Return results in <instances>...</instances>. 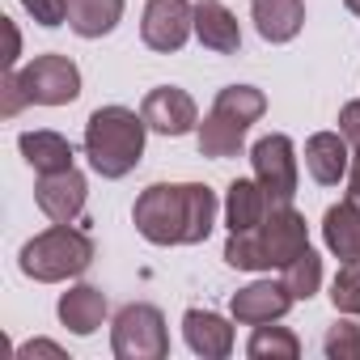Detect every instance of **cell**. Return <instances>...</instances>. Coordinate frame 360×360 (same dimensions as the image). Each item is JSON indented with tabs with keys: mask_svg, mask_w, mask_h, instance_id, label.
I'll use <instances>...</instances> for the list:
<instances>
[{
	"mask_svg": "<svg viewBox=\"0 0 360 360\" xmlns=\"http://www.w3.org/2000/svg\"><path fill=\"white\" fill-rule=\"evenodd\" d=\"M131 221L153 246H200L217 225V191L204 183H153L140 191Z\"/></svg>",
	"mask_w": 360,
	"mask_h": 360,
	"instance_id": "6da1fadb",
	"label": "cell"
},
{
	"mask_svg": "<svg viewBox=\"0 0 360 360\" xmlns=\"http://www.w3.org/2000/svg\"><path fill=\"white\" fill-rule=\"evenodd\" d=\"M301 250H309L305 217L292 204H280V208H271L263 217L259 229L229 233L225 263L229 267H242V271H271V267H288Z\"/></svg>",
	"mask_w": 360,
	"mask_h": 360,
	"instance_id": "7a4b0ae2",
	"label": "cell"
},
{
	"mask_svg": "<svg viewBox=\"0 0 360 360\" xmlns=\"http://www.w3.org/2000/svg\"><path fill=\"white\" fill-rule=\"evenodd\" d=\"M144 115L127 110V106H98L85 123V157L94 165V174L102 178H123L140 165L144 157Z\"/></svg>",
	"mask_w": 360,
	"mask_h": 360,
	"instance_id": "3957f363",
	"label": "cell"
},
{
	"mask_svg": "<svg viewBox=\"0 0 360 360\" xmlns=\"http://www.w3.org/2000/svg\"><path fill=\"white\" fill-rule=\"evenodd\" d=\"M263 110H267L263 89H255V85H225L217 94L208 119L200 123V153L204 157H217V161L238 157L250 123H259Z\"/></svg>",
	"mask_w": 360,
	"mask_h": 360,
	"instance_id": "277c9868",
	"label": "cell"
},
{
	"mask_svg": "<svg viewBox=\"0 0 360 360\" xmlns=\"http://www.w3.org/2000/svg\"><path fill=\"white\" fill-rule=\"evenodd\" d=\"M22 271L39 284H60V280H72L81 276L89 263H94V242L89 233L72 229V225H51L47 233L30 238L18 255Z\"/></svg>",
	"mask_w": 360,
	"mask_h": 360,
	"instance_id": "5b68a950",
	"label": "cell"
},
{
	"mask_svg": "<svg viewBox=\"0 0 360 360\" xmlns=\"http://www.w3.org/2000/svg\"><path fill=\"white\" fill-rule=\"evenodd\" d=\"M110 347L119 360H161L169 356V330L157 305L131 301L110 322Z\"/></svg>",
	"mask_w": 360,
	"mask_h": 360,
	"instance_id": "8992f818",
	"label": "cell"
},
{
	"mask_svg": "<svg viewBox=\"0 0 360 360\" xmlns=\"http://www.w3.org/2000/svg\"><path fill=\"white\" fill-rule=\"evenodd\" d=\"M250 161H255V178L267 191L271 208L292 204V195H297V148H292V140L284 131H271L250 148Z\"/></svg>",
	"mask_w": 360,
	"mask_h": 360,
	"instance_id": "52a82bcc",
	"label": "cell"
},
{
	"mask_svg": "<svg viewBox=\"0 0 360 360\" xmlns=\"http://www.w3.org/2000/svg\"><path fill=\"white\" fill-rule=\"evenodd\" d=\"M22 85L39 106H68L81 94V68L68 56H34L22 68Z\"/></svg>",
	"mask_w": 360,
	"mask_h": 360,
	"instance_id": "ba28073f",
	"label": "cell"
},
{
	"mask_svg": "<svg viewBox=\"0 0 360 360\" xmlns=\"http://www.w3.org/2000/svg\"><path fill=\"white\" fill-rule=\"evenodd\" d=\"M195 30V5L191 0H148L144 5V22H140V39L153 51H178Z\"/></svg>",
	"mask_w": 360,
	"mask_h": 360,
	"instance_id": "9c48e42d",
	"label": "cell"
},
{
	"mask_svg": "<svg viewBox=\"0 0 360 360\" xmlns=\"http://www.w3.org/2000/svg\"><path fill=\"white\" fill-rule=\"evenodd\" d=\"M148 131H161V136H187L195 123H200V110L191 102L187 89L178 85H157L144 94V106H140Z\"/></svg>",
	"mask_w": 360,
	"mask_h": 360,
	"instance_id": "30bf717a",
	"label": "cell"
},
{
	"mask_svg": "<svg viewBox=\"0 0 360 360\" xmlns=\"http://www.w3.org/2000/svg\"><path fill=\"white\" fill-rule=\"evenodd\" d=\"M85 195H89V183L85 174L72 165V169H60V174H43L39 187H34V200L39 208L56 221V225H72L81 212H85Z\"/></svg>",
	"mask_w": 360,
	"mask_h": 360,
	"instance_id": "8fae6325",
	"label": "cell"
},
{
	"mask_svg": "<svg viewBox=\"0 0 360 360\" xmlns=\"http://www.w3.org/2000/svg\"><path fill=\"white\" fill-rule=\"evenodd\" d=\"M292 301H297V297L284 288V280H280V284H271V280H255V284H246V288L233 292L229 309H233L238 322H246V326H263V322H280V318L292 309Z\"/></svg>",
	"mask_w": 360,
	"mask_h": 360,
	"instance_id": "7c38bea8",
	"label": "cell"
},
{
	"mask_svg": "<svg viewBox=\"0 0 360 360\" xmlns=\"http://www.w3.org/2000/svg\"><path fill=\"white\" fill-rule=\"evenodd\" d=\"M183 335H187L191 352L204 356V360H225L233 352V326L221 314H212V309H187Z\"/></svg>",
	"mask_w": 360,
	"mask_h": 360,
	"instance_id": "4fadbf2b",
	"label": "cell"
},
{
	"mask_svg": "<svg viewBox=\"0 0 360 360\" xmlns=\"http://www.w3.org/2000/svg\"><path fill=\"white\" fill-rule=\"evenodd\" d=\"M347 140H343V131H318V136H309L305 140V169H309V178L314 183H322V187H335L339 178L347 174Z\"/></svg>",
	"mask_w": 360,
	"mask_h": 360,
	"instance_id": "5bb4252c",
	"label": "cell"
},
{
	"mask_svg": "<svg viewBox=\"0 0 360 360\" xmlns=\"http://www.w3.org/2000/svg\"><path fill=\"white\" fill-rule=\"evenodd\" d=\"M250 18L267 43H292L305 26V0H255Z\"/></svg>",
	"mask_w": 360,
	"mask_h": 360,
	"instance_id": "9a60e30c",
	"label": "cell"
},
{
	"mask_svg": "<svg viewBox=\"0 0 360 360\" xmlns=\"http://www.w3.org/2000/svg\"><path fill=\"white\" fill-rule=\"evenodd\" d=\"M322 238H326V250H330L339 263H360V204L343 200V204L326 208V217H322Z\"/></svg>",
	"mask_w": 360,
	"mask_h": 360,
	"instance_id": "2e32d148",
	"label": "cell"
},
{
	"mask_svg": "<svg viewBox=\"0 0 360 360\" xmlns=\"http://www.w3.org/2000/svg\"><path fill=\"white\" fill-rule=\"evenodd\" d=\"M267 212H271V200L259 187V178H255V183H250V178H233L229 195H225V225H229V233L259 229Z\"/></svg>",
	"mask_w": 360,
	"mask_h": 360,
	"instance_id": "e0dca14e",
	"label": "cell"
},
{
	"mask_svg": "<svg viewBox=\"0 0 360 360\" xmlns=\"http://www.w3.org/2000/svg\"><path fill=\"white\" fill-rule=\"evenodd\" d=\"M195 34L208 51H221V56H233L242 47V30H238V18L221 5V0H200L195 5Z\"/></svg>",
	"mask_w": 360,
	"mask_h": 360,
	"instance_id": "ac0fdd59",
	"label": "cell"
},
{
	"mask_svg": "<svg viewBox=\"0 0 360 360\" xmlns=\"http://www.w3.org/2000/svg\"><path fill=\"white\" fill-rule=\"evenodd\" d=\"M106 318V292L94 288V284H77L60 297V322L72 330V335H94Z\"/></svg>",
	"mask_w": 360,
	"mask_h": 360,
	"instance_id": "d6986e66",
	"label": "cell"
},
{
	"mask_svg": "<svg viewBox=\"0 0 360 360\" xmlns=\"http://www.w3.org/2000/svg\"><path fill=\"white\" fill-rule=\"evenodd\" d=\"M18 148H22V157H26L39 174L72 169V144H68L60 131H22V136H18Z\"/></svg>",
	"mask_w": 360,
	"mask_h": 360,
	"instance_id": "ffe728a7",
	"label": "cell"
},
{
	"mask_svg": "<svg viewBox=\"0 0 360 360\" xmlns=\"http://www.w3.org/2000/svg\"><path fill=\"white\" fill-rule=\"evenodd\" d=\"M123 0H68V26L81 39H102L119 26Z\"/></svg>",
	"mask_w": 360,
	"mask_h": 360,
	"instance_id": "44dd1931",
	"label": "cell"
},
{
	"mask_svg": "<svg viewBox=\"0 0 360 360\" xmlns=\"http://www.w3.org/2000/svg\"><path fill=\"white\" fill-rule=\"evenodd\" d=\"M246 352H250V360H297V356H301V339H297L288 326L263 322V326H255Z\"/></svg>",
	"mask_w": 360,
	"mask_h": 360,
	"instance_id": "7402d4cb",
	"label": "cell"
},
{
	"mask_svg": "<svg viewBox=\"0 0 360 360\" xmlns=\"http://www.w3.org/2000/svg\"><path fill=\"white\" fill-rule=\"evenodd\" d=\"M280 271H284V276H280L284 288H288L297 301H309V297L322 288V259H318L314 250H301V255H297L288 267H280Z\"/></svg>",
	"mask_w": 360,
	"mask_h": 360,
	"instance_id": "603a6c76",
	"label": "cell"
},
{
	"mask_svg": "<svg viewBox=\"0 0 360 360\" xmlns=\"http://www.w3.org/2000/svg\"><path fill=\"white\" fill-rule=\"evenodd\" d=\"M330 305L339 314H360V263H343L330 284Z\"/></svg>",
	"mask_w": 360,
	"mask_h": 360,
	"instance_id": "cb8c5ba5",
	"label": "cell"
},
{
	"mask_svg": "<svg viewBox=\"0 0 360 360\" xmlns=\"http://www.w3.org/2000/svg\"><path fill=\"white\" fill-rule=\"evenodd\" d=\"M322 352L330 360H360V326L356 322H335L322 339Z\"/></svg>",
	"mask_w": 360,
	"mask_h": 360,
	"instance_id": "d4e9b609",
	"label": "cell"
},
{
	"mask_svg": "<svg viewBox=\"0 0 360 360\" xmlns=\"http://www.w3.org/2000/svg\"><path fill=\"white\" fill-rule=\"evenodd\" d=\"M22 106H30V94H26V85H22V72L5 68V85H0V115L13 119Z\"/></svg>",
	"mask_w": 360,
	"mask_h": 360,
	"instance_id": "484cf974",
	"label": "cell"
},
{
	"mask_svg": "<svg viewBox=\"0 0 360 360\" xmlns=\"http://www.w3.org/2000/svg\"><path fill=\"white\" fill-rule=\"evenodd\" d=\"M22 5L39 26H64L68 22V0H22Z\"/></svg>",
	"mask_w": 360,
	"mask_h": 360,
	"instance_id": "4316f807",
	"label": "cell"
},
{
	"mask_svg": "<svg viewBox=\"0 0 360 360\" xmlns=\"http://www.w3.org/2000/svg\"><path fill=\"white\" fill-rule=\"evenodd\" d=\"M339 131H343L347 144L360 148V102H347V106L339 110Z\"/></svg>",
	"mask_w": 360,
	"mask_h": 360,
	"instance_id": "83f0119b",
	"label": "cell"
},
{
	"mask_svg": "<svg viewBox=\"0 0 360 360\" xmlns=\"http://www.w3.org/2000/svg\"><path fill=\"white\" fill-rule=\"evenodd\" d=\"M18 356H22V360H30V356H56V360H64V352H60L56 343H47V339H34V343H22V347H18Z\"/></svg>",
	"mask_w": 360,
	"mask_h": 360,
	"instance_id": "f1b7e54d",
	"label": "cell"
},
{
	"mask_svg": "<svg viewBox=\"0 0 360 360\" xmlns=\"http://www.w3.org/2000/svg\"><path fill=\"white\" fill-rule=\"evenodd\" d=\"M0 26H5V34H9V56H5V68H13V64H18V56H22V34H18V26H13L9 18H0Z\"/></svg>",
	"mask_w": 360,
	"mask_h": 360,
	"instance_id": "f546056e",
	"label": "cell"
},
{
	"mask_svg": "<svg viewBox=\"0 0 360 360\" xmlns=\"http://www.w3.org/2000/svg\"><path fill=\"white\" fill-rule=\"evenodd\" d=\"M347 200H352V204H360V148H356V157H352V178H347Z\"/></svg>",
	"mask_w": 360,
	"mask_h": 360,
	"instance_id": "4dcf8cb0",
	"label": "cell"
},
{
	"mask_svg": "<svg viewBox=\"0 0 360 360\" xmlns=\"http://www.w3.org/2000/svg\"><path fill=\"white\" fill-rule=\"evenodd\" d=\"M343 5H347V9H352V13H360V0H343Z\"/></svg>",
	"mask_w": 360,
	"mask_h": 360,
	"instance_id": "1f68e13d",
	"label": "cell"
}]
</instances>
